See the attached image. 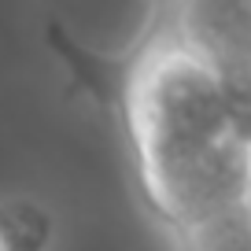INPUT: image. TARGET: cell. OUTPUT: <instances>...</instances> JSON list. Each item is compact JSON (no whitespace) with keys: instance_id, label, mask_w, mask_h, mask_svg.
<instances>
[{"instance_id":"1","label":"cell","mask_w":251,"mask_h":251,"mask_svg":"<svg viewBox=\"0 0 251 251\" xmlns=\"http://www.w3.org/2000/svg\"><path fill=\"white\" fill-rule=\"evenodd\" d=\"M118 100L144 200L166 226L192 240L251 211V148L222 78L174 26L137 48Z\"/></svg>"},{"instance_id":"2","label":"cell","mask_w":251,"mask_h":251,"mask_svg":"<svg viewBox=\"0 0 251 251\" xmlns=\"http://www.w3.org/2000/svg\"><path fill=\"white\" fill-rule=\"evenodd\" d=\"M170 26L188 48L211 63L218 78L251 71V0L229 4H177Z\"/></svg>"},{"instance_id":"3","label":"cell","mask_w":251,"mask_h":251,"mask_svg":"<svg viewBox=\"0 0 251 251\" xmlns=\"http://www.w3.org/2000/svg\"><path fill=\"white\" fill-rule=\"evenodd\" d=\"M52 236V218L37 203H0V251H41Z\"/></svg>"}]
</instances>
